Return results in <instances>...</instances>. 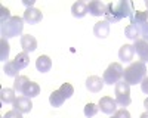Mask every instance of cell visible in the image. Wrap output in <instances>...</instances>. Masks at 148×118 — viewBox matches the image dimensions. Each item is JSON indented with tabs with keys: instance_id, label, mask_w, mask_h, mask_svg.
<instances>
[{
	"instance_id": "obj_10",
	"label": "cell",
	"mask_w": 148,
	"mask_h": 118,
	"mask_svg": "<svg viewBox=\"0 0 148 118\" xmlns=\"http://www.w3.org/2000/svg\"><path fill=\"white\" fill-rule=\"evenodd\" d=\"M88 12L92 16H102L107 12V5L99 0H92L88 3Z\"/></svg>"
},
{
	"instance_id": "obj_15",
	"label": "cell",
	"mask_w": 148,
	"mask_h": 118,
	"mask_svg": "<svg viewBox=\"0 0 148 118\" xmlns=\"http://www.w3.org/2000/svg\"><path fill=\"white\" fill-rule=\"evenodd\" d=\"M133 55H135L133 44H125V46H121L120 50H119V59L121 62H126V64L132 62Z\"/></svg>"
},
{
	"instance_id": "obj_1",
	"label": "cell",
	"mask_w": 148,
	"mask_h": 118,
	"mask_svg": "<svg viewBox=\"0 0 148 118\" xmlns=\"http://www.w3.org/2000/svg\"><path fill=\"white\" fill-rule=\"evenodd\" d=\"M133 3L129 0H120V2H111L107 5V12H105V21L108 22H119L126 16L133 15Z\"/></svg>"
},
{
	"instance_id": "obj_16",
	"label": "cell",
	"mask_w": 148,
	"mask_h": 118,
	"mask_svg": "<svg viewBox=\"0 0 148 118\" xmlns=\"http://www.w3.org/2000/svg\"><path fill=\"white\" fill-rule=\"evenodd\" d=\"M36 68H37V71H40V73H47V71H51V68H52L51 58L46 56V55L39 56L37 61H36Z\"/></svg>"
},
{
	"instance_id": "obj_8",
	"label": "cell",
	"mask_w": 148,
	"mask_h": 118,
	"mask_svg": "<svg viewBox=\"0 0 148 118\" xmlns=\"http://www.w3.org/2000/svg\"><path fill=\"white\" fill-rule=\"evenodd\" d=\"M133 49L136 52L138 58H139V62L142 64H147L148 62V41L139 39L133 43Z\"/></svg>"
},
{
	"instance_id": "obj_6",
	"label": "cell",
	"mask_w": 148,
	"mask_h": 118,
	"mask_svg": "<svg viewBox=\"0 0 148 118\" xmlns=\"http://www.w3.org/2000/svg\"><path fill=\"white\" fill-rule=\"evenodd\" d=\"M116 102L117 105L120 106H129L130 102H132V98H130V86L125 80H120L117 84H116Z\"/></svg>"
},
{
	"instance_id": "obj_25",
	"label": "cell",
	"mask_w": 148,
	"mask_h": 118,
	"mask_svg": "<svg viewBox=\"0 0 148 118\" xmlns=\"http://www.w3.org/2000/svg\"><path fill=\"white\" fill-rule=\"evenodd\" d=\"M9 50H10V46H9L8 40L2 39L0 40V61H6L9 56Z\"/></svg>"
},
{
	"instance_id": "obj_33",
	"label": "cell",
	"mask_w": 148,
	"mask_h": 118,
	"mask_svg": "<svg viewBox=\"0 0 148 118\" xmlns=\"http://www.w3.org/2000/svg\"><path fill=\"white\" fill-rule=\"evenodd\" d=\"M144 108H145V109L148 111V98H147V99L144 100Z\"/></svg>"
},
{
	"instance_id": "obj_4",
	"label": "cell",
	"mask_w": 148,
	"mask_h": 118,
	"mask_svg": "<svg viewBox=\"0 0 148 118\" xmlns=\"http://www.w3.org/2000/svg\"><path fill=\"white\" fill-rule=\"evenodd\" d=\"M130 24L139 30L141 39L148 41V10H135L133 15L130 16Z\"/></svg>"
},
{
	"instance_id": "obj_17",
	"label": "cell",
	"mask_w": 148,
	"mask_h": 118,
	"mask_svg": "<svg viewBox=\"0 0 148 118\" xmlns=\"http://www.w3.org/2000/svg\"><path fill=\"white\" fill-rule=\"evenodd\" d=\"M88 14V3L84 2H76L71 6V15L74 18H83Z\"/></svg>"
},
{
	"instance_id": "obj_27",
	"label": "cell",
	"mask_w": 148,
	"mask_h": 118,
	"mask_svg": "<svg viewBox=\"0 0 148 118\" xmlns=\"http://www.w3.org/2000/svg\"><path fill=\"white\" fill-rule=\"evenodd\" d=\"M98 111H99V108H98V105H95V103H88L84 106V115L88 118H92L93 115H96Z\"/></svg>"
},
{
	"instance_id": "obj_13",
	"label": "cell",
	"mask_w": 148,
	"mask_h": 118,
	"mask_svg": "<svg viewBox=\"0 0 148 118\" xmlns=\"http://www.w3.org/2000/svg\"><path fill=\"white\" fill-rule=\"evenodd\" d=\"M93 34L98 39H107L108 34H110V22L105 21V19L96 22L95 27H93Z\"/></svg>"
},
{
	"instance_id": "obj_22",
	"label": "cell",
	"mask_w": 148,
	"mask_h": 118,
	"mask_svg": "<svg viewBox=\"0 0 148 118\" xmlns=\"http://www.w3.org/2000/svg\"><path fill=\"white\" fill-rule=\"evenodd\" d=\"M3 71H5L6 75L16 78V77H18V73H19V66L16 65L15 61H8L6 65H5V68H3Z\"/></svg>"
},
{
	"instance_id": "obj_9",
	"label": "cell",
	"mask_w": 148,
	"mask_h": 118,
	"mask_svg": "<svg viewBox=\"0 0 148 118\" xmlns=\"http://www.w3.org/2000/svg\"><path fill=\"white\" fill-rule=\"evenodd\" d=\"M14 105V109L15 111H19L21 114H28L31 109H33V103H31V99L27 98V96H19L15 99V102L12 103Z\"/></svg>"
},
{
	"instance_id": "obj_3",
	"label": "cell",
	"mask_w": 148,
	"mask_h": 118,
	"mask_svg": "<svg viewBox=\"0 0 148 118\" xmlns=\"http://www.w3.org/2000/svg\"><path fill=\"white\" fill-rule=\"evenodd\" d=\"M24 30V18L21 16H12L6 24L2 25V39H12L21 35Z\"/></svg>"
},
{
	"instance_id": "obj_12",
	"label": "cell",
	"mask_w": 148,
	"mask_h": 118,
	"mask_svg": "<svg viewBox=\"0 0 148 118\" xmlns=\"http://www.w3.org/2000/svg\"><path fill=\"white\" fill-rule=\"evenodd\" d=\"M24 21L28 22V24H39L42 19H43V14L39 10V9H36V7H28L25 12H24Z\"/></svg>"
},
{
	"instance_id": "obj_14",
	"label": "cell",
	"mask_w": 148,
	"mask_h": 118,
	"mask_svg": "<svg viewBox=\"0 0 148 118\" xmlns=\"http://www.w3.org/2000/svg\"><path fill=\"white\" fill-rule=\"evenodd\" d=\"M21 46H22L24 52H27V53L28 52H34L37 49V40L31 34H24L21 37Z\"/></svg>"
},
{
	"instance_id": "obj_29",
	"label": "cell",
	"mask_w": 148,
	"mask_h": 118,
	"mask_svg": "<svg viewBox=\"0 0 148 118\" xmlns=\"http://www.w3.org/2000/svg\"><path fill=\"white\" fill-rule=\"evenodd\" d=\"M3 118H22V114L19 111H15V109H12V111H8Z\"/></svg>"
},
{
	"instance_id": "obj_21",
	"label": "cell",
	"mask_w": 148,
	"mask_h": 118,
	"mask_svg": "<svg viewBox=\"0 0 148 118\" xmlns=\"http://www.w3.org/2000/svg\"><path fill=\"white\" fill-rule=\"evenodd\" d=\"M30 83V80L25 77V75H18L16 78H15V81H14V90L16 92V93H21L22 94V92H24V89H25V86Z\"/></svg>"
},
{
	"instance_id": "obj_18",
	"label": "cell",
	"mask_w": 148,
	"mask_h": 118,
	"mask_svg": "<svg viewBox=\"0 0 148 118\" xmlns=\"http://www.w3.org/2000/svg\"><path fill=\"white\" fill-rule=\"evenodd\" d=\"M15 90L14 89H9V87H3L0 90V99H2L3 103H14L16 96H15Z\"/></svg>"
},
{
	"instance_id": "obj_35",
	"label": "cell",
	"mask_w": 148,
	"mask_h": 118,
	"mask_svg": "<svg viewBox=\"0 0 148 118\" xmlns=\"http://www.w3.org/2000/svg\"><path fill=\"white\" fill-rule=\"evenodd\" d=\"M145 6H147V7H148V0H147V2H145Z\"/></svg>"
},
{
	"instance_id": "obj_26",
	"label": "cell",
	"mask_w": 148,
	"mask_h": 118,
	"mask_svg": "<svg viewBox=\"0 0 148 118\" xmlns=\"http://www.w3.org/2000/svg\"><path fill=\"white\" fill-rule=\"evenodd\" d=\"M59 92L64 94L65 99H68V98H71L73 94H74V87L70 84V83H64V84L59 87Z\"/></svg>"
},
{
	"instance_id": "obj_24",
	"label": "cell",
	"mask_w": 148,
	"mask_h": 118,
	"mask_svg": "<svg viewBox=\"0 0 148 118\" xmlns=\"http://www.w3.org/2000/svg\"><path fill=\"white\" fill-rule=\"evenodd\" d=\"M15 62H16V65L19 66V69L28 66V64H30V56H28V53H27V52L18 53V55L15 56Z\"/></svg>"
},
{
	"instance_id": "obj_5",
	"label": "cell",
	"mask_w": 148,
	"mask_h": 118,
	"mask_svg": "<svg viewBox=\"0 0 148 118\" xmlns=\"http://www.w3.org/2000/svg\"><path fill=\"white\" fill-rule=\"evenodd\" d=\"M123 73H125V69H123L121 64H119V62H113V64H110L108 68L104 71L102 80H104L105 84H110V86L117 84V83L123 78Z\"/></svg>"
},
{
	"instance_id": "obj_19",
	"label": "cell",
	"mask_w": 148,
	"mask_h": 118,
	"mask_svg": "<svg viewBox=\"0 0 148 118\" xmlns=\"http://www.w3.org/2000/svg\"><path fill=\"white\" fill-rule=\"evenodd\" d=\"M39 93H40V86L37 84V83H33L30 81L28 84L25 86V89H24L22 92V96H27V98H36V96H39Z\"/></svg>"
},
{
	"instance_id": "obj_2",
	"label": "cell",
	"mask_w": 148,
	"mask_h": 118,
	"mask_svg": "<svg viewBox=\"0 0 148 118\" xmlns=\"http://www.w3.org/2000/svg\"><path fill=\"white\" fill-rule=\"evenodd\" d=\"M145 77H147V66L142 62H133V64H130L125 69V73H123V80H125L129 86L141 84Z\"/></svg>"
},
{
	"instance_id": "obj_31",
	"label": "cell",
	"mask_w": 148,
	"mask_h": 118,
	"mask_svg": "<svg viewBox=\"0 0 148 118\" xmlns=\"http://www.w3.org/2000/svg\"><path fill=\"white\" fill-rule=\"evenodd\" d=\"M141 90L148 94V77H145V78L142 80V83H141Z\"/></svg>"
},
{
	"instance_id": "obj_23",
	"label": "cell",
	"mask_w": 148,
	"mask_h": 118,
	"mask_svg": "<svg viewBox=\"0 0 148 118\" xmlns=\"http://www.w3.org/2000/svg\"><path fill=\"white\" fill-rule=\"evenodd\" d=\"M125 35H126L127 39L133 40V41H136V40L141 39V33H139V30L135 27V25H132V24H129V25L125 28Z\"/></svg>"
},
{
	"instance_id": "obj_32",
	"label": "cell",
	"mask_w": 148,
	"mask_h": 118,
	"mask_svg": "<svg viewBox=\"0 0 148 118\" xmlns=\"http://www.w3.org/2000/svg\"><path fill=\"white\" fill-rule=\"evenodd\" d=\"M24 5H25V6H30V7H31V6L34 5V0H30V2H27V0H24Z\"/></svg>"
},
{
	"instance_id": "obj_30",
	"label": "cell",
	"mask_w": 148,
	"mask_h": 118,
	"mask_svg": "<svg viewBox=\"0 0 148 118\" xmlns=\"http://www.w3.org/2000/svg\"><path fill=\"white\" fill-rule=\"evenodd\" d=\"M114 118H130V114H129V111L127 109H119L116 114H114Z\"/></svg>"
},
{
	"instance_id": "obj_20",
	"label": "cell",
	"mask_w": 148,
	"mask_h": 118,
	"mask_svg": "<svg viewBox=\"0 0 148 118\" xmlns=\"http://www.w3.org/2000/svg\"><path fill=\"white\" fill-rule=\"evenodd\" d=\"M64 100H65V98H64V94L59 92V89L58 90H53L51 93V96H49V102H51V105L53 106V108L61 106V105L64 103Z\"/></svg>"
},
{
	"instance_id": "obj_36",
	"label": "cell",
	"mask_w": 148,
	"mask_h": 118,
	"mask_svg": "<svg viewBox=\"0 0 148 118\" xmlns=\"http://www.w3.org/2000/svg\"><path fill=\"white\" fill-rule=\"evenodd\" d=\"M111 118H114V117H111Z\"/></svg>"
},
{
	"instance_id": "obj_7",
	"label": "cell",
	"mask_w": 148,
	"mask_h": 118,
	"mask_svg": "<svg viewBox=\"0 0 148 118\" xmlns=\"http://www.w3.org/2000/svg\"><path fill=\"white\" fill-rule=\"evenodd\" d=\"M98 108H99L104 114H116L117 112V102L116 99L110 98V96H104L101 98L99 103H98Z\"/></svg>"
},
{
	"instance_id": "obj_34",
	"label": "cell",
	"mask_w": 148,
	"mask_h": 118,
	"mask_svg": "<svg viewBox=\"0 0 148 118\" xmlns=\"http://www.w3.org/2000/svg\"><path fill=\"white\" fill-rule=\"evenodd\" d=\"M139 118H148V111H147V112H144V114H142Z\"/></svg>"
},
{
	"instance_id": "obj_28",
	"label": "cell",
	"mask_w": 148,
	"mask_h": 118,
	"mask_svg": "<svg viewBox=\"0 0 148 118\" xmlns=\"http://www.w3.org/2000/svg\"><path fill=\"white\" fill-rule=\"evenodd\" d=\"M10 18H12V16H10L9 9H8V7H5V6L0 7V22H2V25H3V24H6Z\"/></svg>"
},
{
	"instance_id": "obj_11",
	"label": "cell",
	"mask_w": 148,
	"mask_h": 118,
	"mask_svg": "<svg viewBox=\"0 0 148 118\" xmlns=\"http://www.w3.org/2000/svg\"><path fill=\"white\" fill-rule=\"evenodd\" d=\"M104 80L101 77H98V75H90L88 77V80H86V89H88L89 92L92 93H99L104 87Z\"/></svg>"
}]
</instances>
